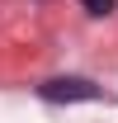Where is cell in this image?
Listing matches in <instances>:
<instances>
[{
	"label": "cell",
	"mask_w": 118,
	"mask_h": 123,
	"mask_svg": "<svg viewBox=\"0 0 118 123\" xmlns=\"http://www.w3.org/2000/svg\"><path fill=\"white\" fill-rule=\"evenodd\" d=\"M38 95L52 99V104H76V99H99V85L80 80V76H57V80H43Z\"/></svg>",
	"instance_id": "cell-1"
},
{
	"label": "cell",
	"mask_w": 118,
	"mask_h": 123,
	"mask_svg": "<svg viewBox=\"0 0 118 123\" xmlns=\"http://www.w3.org/2000/svg\"><path fill=\"white\" fill-rule=\"evenodd\" d=\"M80 5H85L90 14H113V5H118V0H80Z\"/></svg>",
	"instance_id": "cell-2"
}]
</instances>
